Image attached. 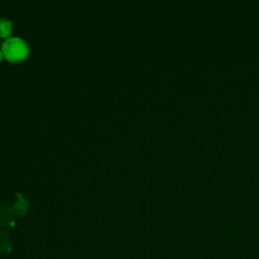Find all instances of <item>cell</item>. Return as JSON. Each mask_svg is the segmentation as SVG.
I'll use <instances>...</instances> for the list:
<instances>
[{
	"mask_svg": "<svg viewBox=\"0 0 259 259\" xmlns=\"http://www.w3.org/2000/svg\"><path fill=\"white\" fill-rule=\"evenodd\" d=\"M2 53L8 60L19 61L26 57L28 49L22 39L12 37L4 42Z\"/></svg>",
	"mask_w": 259,
	"mask_h": 259,
	"instance_id": "cell-1",
	"label": "cell"
},
{
	"mask_svg": "<svg viewBox=\"0 0 259 259\" xmlns=\"http://www.w3.org/2000/svg\"><path fill=\"white\" fill-rule=\"evenodd\" d=\"M11 22L7 19H0V36H7L11 31Z\"/></svg>",
	"mask_w": 259,
	"mask_h": 259,
	"instance_id": "cell-2",
	"label": "cell"
},
{
	"mask_svg": "<svg viewBox=\"0 0 259 259\" xmlns=\"http://www.w3.org/2000/svg\"><path fill=\"white\" fill-rule=\"evenodd\" d=\"M1 57H2V53L0 52V60H1Z\"/></svg>",
	"mask_w": 259,
	"mask_h": 259,
	"instance_id": "cell-3",
	"label": "cell"
}]
</instances>
